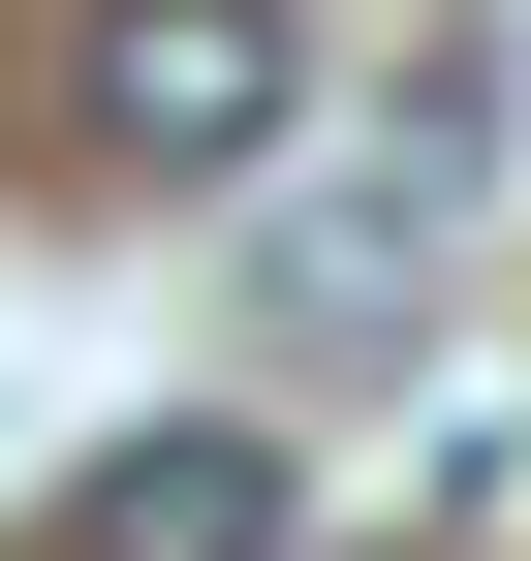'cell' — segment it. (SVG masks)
<instances>
[{"label":"cell","instance_id":"1","mask_svg":"<svg viewBox=\"0 0 531 561\" xmlns=\"http://www.w3.org/2000/svg\"><path fill=\"white\" fill-rule=\"evenodd\" d=\"M63 125H94L125 187H219L313 125V0H63Z\"/></svg>","mask_w":531,"mask_h":561},{"label":"cell","instance_id":"2","mask_svg":"<svg viewBox=\"0 0 531 561\" xmlns=\"http://www.w3.org/2000/svg\"><path fill=\"white\" fill-rule=\"evenodd\" d=\"M63 561H282V437H250V405L94 437V468H63Z\"/></svg>","mask_w":531,"mask_h":561}]
</instances>
